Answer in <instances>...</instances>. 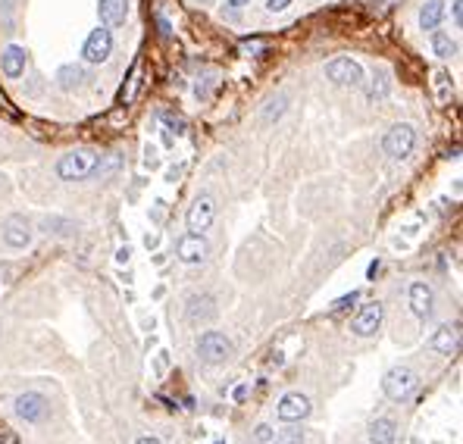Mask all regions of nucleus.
<instances>
[{"instance_id": "f257e3e1", "label": "nucleus", "mask_w": 463, "mask_h": 444, "mask_svg": "<svg viewBox=\"0 0 463 444\" xmlns=\"http://www.w3.org/2000/svg\"><path fill=\"white\" fill-rule=\"evenodd\" d=\"M94 169H97V154H94V150H88V148L69 150V154H63L60 163H56V176H60L63 181L88 179Z\"/></svg>"}, {"instance_id": "f03ea898", "label": "nucleus", "mask_w": 463, "mask_h": 444, "mask_svg": "<svg viewBox=\"0 0 463 444\" xmlns=\"http://www.w3.org/2000/svg\"><path fill=\"white\" fill-rule=\"evenodd\" d=\"M198 356L204 363H210V366H220V363H226L232 356V341L222 332L210 329L198 338Z\"/></svg>"}, {"instance_id": "7ed1b4c3", "label": "nucleus", "mask_w": 463, "mask_h": 444, "mask_svg": "<svg viewBox=\"0 0 463 444\" xmlns=\"http://www.w3.org/2000/svg\"><path fill=\"white\" fill-rule=\"evenodd\" d=\"M325 78L332 85H342V88H357V85H363V66L351 56H338L325 66Z\"/></svg>"}, {"instance_id": "20e7f679", "label": "nucleus", "mask_w": 463, "mask_h": 444, "mask_svg": "<svg viewBox=\"0 0 463 444\" xmlns=\"http://www.w3.org/2000/svg\"><path fill=\"white\" fill-rule=\"evenodd\" d=\"M416 144V132L414 126H407V122H397V126L388 128L385 141H382V148H385V154L392 160H407L410 150H414Z\"/></svg>"}, {"instance_id": "39448f33", "label": "nucleus", "mask_w": 463, "mask_h": 444, "mask_svg": "<svg viewBox=\"0 0 463 444\" xmlns=\"http://www.w3.org/2000/svg\"><path fill=\"white\" fill-rule=\"evenodd\" d=\"M414 388H416V373H414V369H407V366L388 369V376L382 378V391H385L388 400L410 397V395H414Z\"/></svg>"}, {"instance_id": "423d86ee", "label": "nucleus", "mask_w": 463, "mask_h": 444, "mask_svg": "<svg viewBox=\"0 0 463 444\" xmlns=\"http://www.w3.org/2000/svg\"><path fill=\"white\" fill-rule=\"evenodd\" d=\"M113 54V35L110 28H94V32L88 35V41H85L82 47V56L85 63H107Z\"/></svg>"}, {"instance_id": "0eeeda50", "label": "nucleus", "mask_w": 463, "mask_h": 444, "mask_svg": "<svg viewBox=\"0 0 463 444\" xmlns=\"http://www.w3.org/2000/svg\"><path fill=\"white\" fill-rule=\"evenodd\" d=\"M176 253H179L182 263H204L207 253H210V244H207V238L200 235V232H188L185 238H179Z\"/></svg>"}, {"instance_id": "6e6552de", "label": "nucleus", "mask_w": 463, "mask_h": 444, "mask_svg": "<svg viewBox=\"0 0 463 444\" xmlns=\"http://www.w3.org/2000/svg\"><path fill=\"white\" fill-rule=\"evenodd\" d=\"M213 220H216V203H213L210 194H200V198L191 203V210H188V229L204 232V229L213 225Z\"/></svg>"}, {"instance_id": "1a4fd4ad", "label": "nucleus", "mask_w": 463, "mask_h": 444, "mask_svg": "<svg viewBox=\"0 0 463 444\" xmlns=\"http://www.w3.org/2000/svg\"><path fill=\"white\" fill-rule=\"evenodd\" d=\"M47 410H50L47 397L38 395V391H25V395L16 397V413H19V416H23L25 422H41V419L47 416Z\"/></svg>"}, {"instance_id": "9d476101", "label": "nucleus", "mask_w": 463, "mask_h": 444, "mask_svg": "<svg viewBox=\"0 0 463 444\" xmlns=\"http://www.w3.org/2000/svg\"><path fill=\"white\" fill-rule=\"evenodd\" d=\"M279 419L282 422H301L310 416V397L301 395V391H291V395H285L279 400Z\"/></svg>"}, {"instance_id": "9b49d317", "label": "nucleus", "mask_w": 463, "mask_h": 444, "mask_svg": "<svg viewBox=\"0 0 463 444\" xmlns=\"http://www.w3.org/2000/svg\"><path fill=\"white\" fill-rule=\"evenodd\" d=\"M379 325H382V304L373 301V304H366V307L360 310L357 316H354L351 332L360 335V338H370V335L379 332Z\"/></svg>"}, {"instance_id": "f8f14e48", "label": "nucleus", "mask_w": 463, "mask_h": 444, "mask_svg": "<svg viewBox=\"0 0 463 444\" xmlns=\"http://www.w3.org/2000/svg\"><path fill=\"white\" fill-rule=\"evenodd\" d=\"M410 297V310H414V316L419 319H429L432 316V304H435V294H432V288L426 285V282H414L407 291Z\"/></svg>"}, {"instance_id": "ddd939ff", "label": "nucleus", "mask_w": 463, "mask_h": 444, "mask_svg": "<svg viewBox=\"0 0 463 444\" xmlns=\"http://www.w3.org/2000/svg\"><path fill=\"white\" fill-rule=\"evenodd\" d=\"M4 241L10 247H28V241H32V225H28L25 216H10L4 225Z\"/></svg>"}, {"instance_id": "4468645a", "label": "nucleus", "mask_w": 463, "mask_h": 444, "mask_svg": "<svg viewBox=\"0 0 463 444\" xmlns=\"http://www.w3.org/2000/svg\"><path fill=\"white\" fill-rule=\"evenodd\" d=\"M432 347H435V354H457L460 351V323H451V325H441L435 332V338H432Z\"/></svg>"}, {"instance_id": "2eb2a0df", "label": "nucleus", "mask_w": 463, "mask_h": 444, "mask_svg": "<svg viewBox=\"0 0 463 444\" xmlns=\"http://www.w3.org/2000/svg\"><path fill=\"white\" fill-rule=\"evenodd\" d=\"M25 63H28V54H25V47H19V44H10L4 50V56H0V69H4L6 78H19V76H23Z\"/></svg>"}, {"instance_id": "dca6fc26", "label": "nucleus", "mask_w": 463, "mask_h": 444, "mask_svg": "<svg viewBox=\"0 0 463 444\" xmlns=\"http://www.w3.org/2000/svg\"><path fill=\"white\" fill-rule=\"evenodd\" d=\"M445 19V0H426L423 10H419V28L423 32H435Z\"/></svg>"}, {"instance_id": "f3484780", "label": "nucleus", "mask_w": 463, "mask_h": 444, "mask_svg": "<svg viewBox=\"0 0 463 444\" xmlns=\"http://www.w3.org/2000/svg\"><path fill=\"white\" fill-rule=\"evenodd\" d=\"M97 10H100L104 25H119V23H126V16H128V0H100Z\"/></svg>"}, {"instance_id": "a211bd4d", "label": "nucleus", "mask_w": 463, "mask_h": 444, "mask_svg": "<svg viewBox=\"0 0 463 444\" xmlns=\"http://www.w3.org/2000/svg\"><path fill=\"white\" fill-rule=\"evenodd\" d=\"M216 316V304L210 294H194L188 301V319L191 323H200V319H213Z\"/></svg>"}, {"instance_id": "6ab92c4d", "label": "nucleus", "mask_w": 463, "mask_h": 444, "mask_svg": "<svg viewBox=\"0 0 463 444\" xmlns=\"http://www.w3.org/2000/svg\"><path fill=\"white\" fill-rule=\"evenodd\" d=\"M397 438V428H395V419L382 416L370 426V444H395Z\"/></svg>"}, {"instance_id": "aec40b11", "label": "nucleus", "mask_w": 463, "mask_h": 444, "mask_svg": "<svg viewBox=\"0 0 463 444\" xmlns=\"http://www.w3.org/2000/svg\"><path fill=\"white\" fill-rule=\"evenodd\" d=\"M432 54L441 56V60H447V56H454V54H457V41H454L451 35H441V32H435V35H432Z\"/></svg>"}, {"instance_id": "412c9836", "label": "nucleus", "mask_w": 463, "mask_h": 444, "mask_svg": "<svg viewBox=\"0 0 463 444\" xmlns=\"http://www.w3.org/2000/svg\"><path fill=\"white\" fill-rule=\"evenodd\" d=\"M56 78H60V88H66V91H72V88H78L82 85V78H85V72L78 69V66H63L60 72H56Z\"/></svg>"}, {"instance_id": "4be33fe9", "label": "nucleus", "mask_w": 463, "mask_h": 444, "mask_svg": "<svg viewBox=\"0 0 463 444\" xmlns=\"http://www.w3.org/2000/svg\"><path fill=\"white\" fill-rule=\"evenodd\" d=\"M138 63H135V66H132V72H128V88H122V94H119V97H122V104H132V100H135V94H138V82H141V78H138Z\"/></svg>"}, {"instance_id": "5701e85b", "label": "nucleus", "mask_w": 463, "mask_h": 444, "mask_svg": "<svg viewBox=\"0 0 463 444\" xmlns=\"http://www.w3.org/2000/svg\"><path fill=\"white\" fill-rule=\"evenodd\" d=\"M435 91H438V100L445 104L447 94H451V76H447L445 69H438V72H435Z\"/></svg>"}, {"instance_id": "b1692460", "label": "nucleus", "mask_w": 463, "mask_h": 444, "mask_svg": "<svg viewBox=\"0 0 463 444\" xmlns=\"http://www.w3.org/2000/svg\"><path fill=\"white\" fill-rule=\"evenodd\" d=\"M272 444H303V432L301 428H282Z\"/></svg>"}, {"instance_id": "393cba45", "label": "nucleus", "mask_w": 463, "mask_h": 444, "mask_svg": "<svg viewBox=\"0 0 463 444\" xmlns=\"http://www.w3.org/2000/svg\"><path fill=\"white\" fill-rule=\"evenodd\" d=\"M357 297H360V294H357V291H351V294H344V297H338V301H335V304H332V310H329V313H332V316H335V313H344V310H351V307H354V304H357Z\"/></svg>"}, {"instance_id": "a878e982", "label": "nucleus", "mask_w": 463, "mask_h": 444, "mask_svg": "<svg viewBox=\"0 0 463 444\" xmlns=\"http://www.w3.org/2000/svg\"><path fill=\"white\" fill-rule=\"evenodd\" d=\"M76 225L66 222V220H44V232H56V235H72Z\"/></svg>"}, {"instance_id": "bb28decb", "label": "nucleus", "mask_w": 463, "mask_h": 444, "mask_svg": "<svg viewBox=\"0 0 463 444\" xmlns=\"http://www.w3.org/2000/svg\"><path fill=\"white\" fill-rule=\"evenodd\" d=\"M163 122H166V132H169V135H182V132H185V122L176 119V116L163 113Z\"/></svg>"}, {"instance_id": "cd10ccee", "label": "nucleus", "mask_w": 463, "mask_h": 444, "mask_svg": "<svg viewBox=\"0 0 463 444\" xmlns=\"http://www.w3.org/2000/svg\"><path fill=\"white\" fill-rule=\"evenodd\" d=\"M272 104L276 107H270V110H266V122H272V119H279L282 113H285V97H279V100H272Z\"/></svg>"}, {"instance_id": "c85d7f7f", "label": "nucleus", "mask_w": 463, "mask_h": 444, "mask_svg": "<svg viewBox=\"0 0 463 444\" xmlns=\"http://www.w3.org/2000/svg\"><path fill=\"white\" fill-rule=\"evenodd\" d=\"M254 441H257V444H266V441H272V428H270V426H257V432H254Z\"/></svg>"}, {"instance_id": "c756f323", "label": "nucleus", "mask_w": 463, "mask_h": 444, "mask_svg": "<svg viewBox=\"0 0 463 444\" xmlns=\"http://www.w3.org/2000/svg\"><path fill=\"white\" fill-rule=\"evenodd\" d=\"M288 4H291V0H266V10H270V13H282V10H288Z\"/></svg>"}, {"instance_id": "7c9ffc66", "label": "nucleus", "mask_w": 463, "mask_h": 444, "mask_svg": "<svg viewBox=\"0 0 463 444\" xmlns=\"http://www.w3.org/2000/svg\"><path fill=\"white\" fill-rule=\"evenodd\" d=\"M451 16H454V25L463 23V0H454L451 4Z\"/></svg>"}, {"instance_id": "2f4dec72", "label": "nucleus", "mask_w": 463, "mask_h": 444, "mask_svg": "<svg viewBox=\"0 0 463 444\" xmlns=\"http://www.w3.org/2000/svg\"><path fill=\"white\" fill-rule=\"evenodd\" d=\"M379 269H382V263H379V260H373L370 269H366V275H370V279H375V272H379Z\"/></svg>"}, {"instance_id": "473e14b6", "label": "nucleus", "mask_w": 463, "mask_h": 444, "mask_svg": "<svg viewBox=\"0 0 463 444\" xmlns=\"http://www.w3.org/2000/svg\"><path fill=\"white\" fill-rule=\"evenodd\" d=\"M135 444H160V441H157V438H150V435H148V438H138Z\"/></svg>"}, {"instance_id": "72a5a7b5", "label": "nucleus", "mask_w": 463, "mask_h": 444, "mask_svg": "<svg viewBox=\"0 0 463 444\" xmlns=\"http://www.w3.org/2000/svg\"><path fill=\"white\" fill-rule=\"evenodd\" d=\"M232 6H244V4H251V0H229Z\"/></svg>"}, {"instance_id": "f704fd0d", "label": "nucleus", "mask_w": 463, "mask_h": 444, "mask_svg": "<svg viewBox=\"0 0 463 444\" xmlns=\"http://www.w3.org/2000/svg\"><path fill=\"white\" fill-rule=\"evenodd\" d=\"M216 444H226V441H216Z\"/></svg>"}]
</instances>
